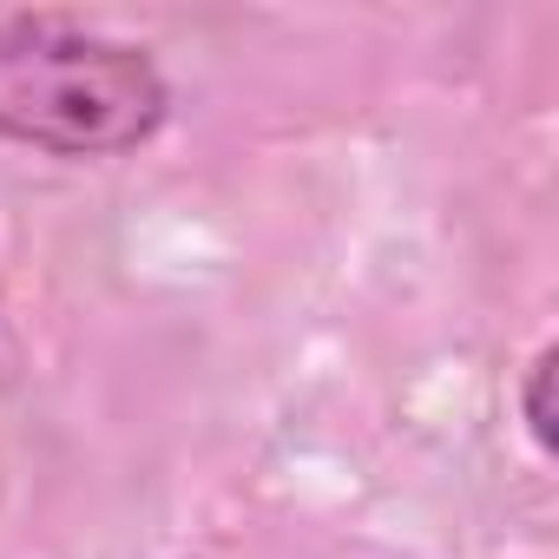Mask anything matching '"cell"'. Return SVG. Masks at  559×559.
Here are the masks:
<instances>
[{"mask_svg":"<svg viewBox=\"0 0 559 559\" xmlns=\"http://www.w3.org/2000/svg\"><path fill=\"white\" fill-rule=\"evenodd\" d=\"M165 119V80L145 47L67 21V14H14L0 21V132L99 158L152 139Z\"/></svg>","mask_w":559,"mask_h":559,"instance_id":"1","label":"cell"},{"mask_svg":"<svg viewBox=\"0 0 559 559\" xmlns=\"http://www.w3.org/2000/svg\"><path fill=\"white\" fill-rule=\"evenodd\" d=\"M552 349H539L533 356V369H526V428H533V441L552 454L559 448V428H552Z\"/></svg>","mask_w":559,"mask_h":559,"instance_id":"2","label":"cell"}]
</instances>
